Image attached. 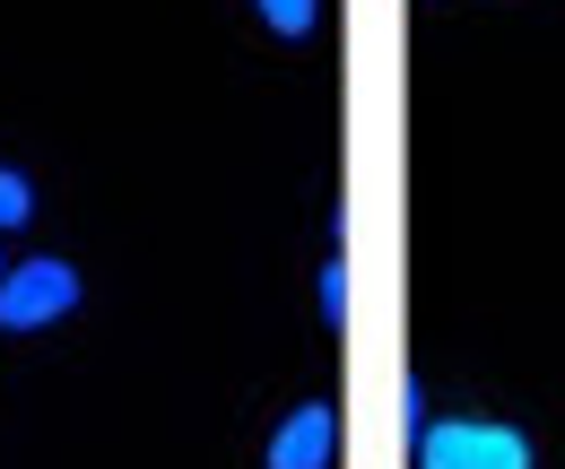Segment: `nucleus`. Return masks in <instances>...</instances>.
Segmentation results:
<instances>
[{"label":"nucleus","mask_w":565,"mask_h":469,"mask_svg":"<svg viewBox=\"0 0 565 469\" xmlns=\"http://www.w3.org/2000/svg\"><path fill=\"white\" fill-rule=\"evenodd\" d=\"M418 469H531V444L488 417H452V426H418Z\"/></svg>","instance_id":"obj_1"},{"label":"nucleus","mask_w":565,"mask_h":469,"mask_svg":"<svg viewBox=\"0 0 565 469\" xmlns=\"http://www.w3.org/2000/svg\"><path fill=\"white\" fill-rule=\"evenodd\" d=\"M78 305V269L71 262H26V269H0V322L9 331H44Z\"/></svg>","instance_id":"obj_2"},{"label":"nucleus","mask_w":565,"mask_h":469,"mask_svg":"<svg viewBox=\"0 0 565 469\" xmlns=\"http://www.w3.org/2000/svg\"><path fill=\"white\" fill-rule=\"evenodd\" d=\"M331 444H340V408L305 401L279 435H270V469H331Z\"/></svg>","instance_id":"obj_3"},{"label":"nucleus","mask_w":565,"mask_h":469,"mask_svg":"<svg viewBox=\"0 0 565 469\" xmlns=\"http://www.w3.org/2000/svg\"><path fill=\"white\" fill-rule=\"evenodd\" d=\"M322 322H349V262H322Z\"/></svg>","instance_id":"obj_4"},{"label":"nucleus","mask_w":565,"mask_h":469,"mask_svg":"<svg viewBox=\"0 0 565 469\" xmlns=\"http://www.w3.org/2000/svg\"><path fill=\"white\" fill-rule=\"evenodd\" d=\"M313 9H322V0H262V18H270L279 35H313Z\"/></svg>","instance_id":"obj_5"},{"label":"nucleus","mask_w":565,"mask_h":469,"mask_svg":"<svg viewBox=\"0 0 565 469\" xmlns=\"http://www.w3.org/2000/svg\"><path fill=\"white\" fill-rule=\"evenodd\" d=\"M26 209H35V192H26V183L0 166V226H26Z\"/></svg>","instance_id":"obj_6"}]
</instances>
